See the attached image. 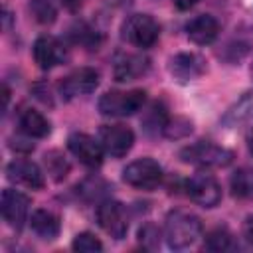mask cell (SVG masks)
I'll list each match as a JSON object with an SVG mask.
<instances>
[{
	"label": "cell",
	"instance_id": "obj_1",
	"mask_svg": "<svg viewBox=\"0 0 253 253\" xmlns=\"http://www.w3.org/2000/svg\"><path fill=\"white\" fill-rule=\"evenodd\" d=\"M204 233L202 219L186 210H172L164 221V239L172 249H186L194 245Z\"/></svg>",
	"mask_w": 253,
	"mask_h": 253
},
{
	"label": "cell",
	"instance_id": "obj_2",
	"mask_svg": "<svg viewBox=\"0 0 253 253\" xmlns=\"http://www.w3.org/2000/svg\"><path fill=\"white\" fill-rule=\"evenodd\" d=\"M180 158L186 164L202 166V168H223L233 160V152L211 142V140H198L180 150Z\"/></svg>",
	"mask_w": 253,
	"mask_h": 253
},
{
	"label": "cell",
	"instance_id": "obj_3",
	"mask_svg": "<svg viewBox=\"0 0 253 253\" xmlns=\"http://www.w3.org/2000/svg\"><path fill=\"white\" fill-rule=\"evenodd\" d=\"M146 103V91L142 89H130V91H107L101 95L97 107L101 115L105 117H130L136 111H140Z\"/></svg>",
	"mask_w": 253,
	"mask_h": 253
},
{
	"label": "cell",
	"instance_id": "obj_4",
	"mask_svg": "<svg viewBox=\"0 0 253 253\" xmlns=\"http://www.w3.org/2000/svg\"><path fill=\"white\" fill-rule=\"evenodd\" d=\"M121 36L134 47L148 49L158 42L160 26L150 14H130L121 28Z\"/></svg>",
	"mask_w": 253,
	"mask_h": 253
},
{
	"label": "cell",
	"instance_id": "obj_5",
	"mask_svg": "<svg viewBox=\"0 0 253 253\" xmlns=\"http://www.w3.org/2000/svg\"><path fill=\"white\" fill-rule=\"evenodd\" d=\"M184 190L186 196L202 208H215L221 202V186L217 178L206 170H200L194 176H190L186 180Z\"/></svg>",
	"mask_w": 253,
	"mask_h": 253
},
{
	"label": "cell",
	"instance_id": "obj_6",
	"mask_svg": "<svg viewBox=\"0 0 253 253\" xmlns=\"http://www.w3.org/2000/svg\"><path fill=\"white\" fill-rule=\"evenodd\" d=\"M123 180L136 190H154L162 182V166L154 158H138L125 166Z\"/></svg>",
	"mask_w": 253,
	"mask_h": 253
},
{
	"label": "cell",
	"instance_id": "obj_7",
	"mask_svg": "<svg viewBox=\"0 0 253 253\" xmlns=\"http://www.w3.org/2000/svg\"><path fill=\"white\" fill-rule=\"evenodd\" d=\"M97 221L103 227V231H107L115 239H123L128 231V217H126L125 206L111 198H105L103 202H99Z\"/></svg>",
	"mask_w": 253,
	"mask_h": 253
},
{
	"label": "cell",
	"instance_id": "obj_8",
	"mask_svg": "<svg viewBox=\"0 0 253 253\" xmlns=\"http://www.w3.org/2000/svg\"><path fill=\"white\" fill-rule=\"evenodd\" d=\"M97 85H99V71L93 67H79L59 81V95L65 101H71L93 93Z\"/></svg>",
	"mask_w": 253,
	"mask_h": 253
},
{
	"label": "cell",
	"instance_id": "obj_9",
	"mask_svg": "<svg viewBox=\"0 0 253 253\" xmlns=\"http://www.w3.org/2000/svg\"><path fill=\"white\" fill-rule=\"evenodd\" d=\"M99 142L113 158H123L134 144V132L125 125H103L99 128Z\"/></svg>",
	"mask_w": 253,
	"mask_h": 253
},
{
	"label": "cell",
	"instance_id": "obj_10",
	"mask_svg": "<svg viewBox=\"0 0 253 253\" xmlns=\"http://www.w3.org/2000/svg\"><path fill=\"white\" fill-rule=\"evenodd\" d=\"M0 210H2V217L4 221L14 227V229H22L24 223L28 221V213H30V198L26 194H22L20 190H12L6 188L2 192L0 198Z\"/></svg>",
	"mask_w": 253,
	"mask_h": 253
},
{
	"label": "cell",
	"instance_id": "obj_11",
	"mask_svg": "<svg viewBox=\"0 0 253 253\" xmlns=\"http://www.w3.org/2000/svg\"><path fill=\"white\" fill-rule=\"evenodd\" d=\"M34 59L42 69H51L67 61V47L53 36H40L32 47Z\"/></svg>",
	"mask_w": 253,
	"mask_h": 253
},
{
	"label": "cell",
	"instance_id": "obj_12",
	"mask_svg": "<svg viewBox=\"0 0 253 253\" xmlns=\"http://www.w3.org/2000/svg\"><path fill=\"white\" fill-rule=\"evenodd\" d=\"M67 146L71 150V154L75 158H79L81 164L89 166V168H97L103 162V146L99 142V138H93L87 132H73L67 138Z\"/></svg>",
	"mask_w": 253,
	"mask_h": 253
},
{
	"label": "cell",
	"instance_id": "obj_13",
	"mask_svg": "<svg viewBox=\"0 0 253 253\" xmlns=\"http://www.w3.org/2000/svg\"><path fill=\"white\" fill-rule=\"evenodd\" d=\"M6 176H8L10 182H14L18 186H24V188H30V190H42L43 184H45L42 168L36 162L28 160V158L12 160L6 166Z\"/></svg>",
	"mask_w": 253,
	"mask_h": 253
},
{
	"label": "cell",
	"instance_id": "obj_14",
	"mask_svg": "<svg viewBox=\"0 0 253 253\" xmlns=\"http://www.w3.org/2000/svg\"><path fill=\"white\" fill-rule=\"evenodd\" d=\"M150 63L148 57H144L142 53H119L113 61V75L117 81L126 83V81H134L138 77H142L148 71Z\"/></svg>",
	"mask_w": 253,
	"mask_h": 253
},
{
	"label": "cell",
	"instance_id": "obj_15",
	"mask_svg": "<svg viewBox=\"0 0 253 253\" xmlns=\"http://www.w3.org/2000/svg\"><path fill=\"white\" fill-rule=\"evenodd\" d=\"M168 67H170V73L174 75V79L186 83V81L198 79L206 71V61L198 53L184 51V53H176L170 59V65Z\"/></svg>",
	"mask_w": 253,
	"mask_h": 253
},
{
	"label": "cell",
	"instance_id": "obj_16",
	"mask_svg": "<svg viewBox=\"0 0 253 253\" xmlns=\"http://www.w3.org/2000/svg\"><path fill=\"white\" fill-rule=\"evenodd\" d=\"M186 34L194 43L208 45L219 36V22L211 14H198L186 24Z\"/></svg>",
	"mask_w": 253,
	"mask_h": 253
},
{
	"label": "cell",
	"instance_id": "obj_17",
	"mask_svg": "<svg viewBox=\"0 0 253 253\" xmlns=\"http://www.w3.org/2000/svg\"><path fill=\"white\" fill-rule=\"evenodd\" d=\"M18 123H20L22 132L30 138H43L51 130L49 121L36 109H24L18 117Z\"/></svg>",
	"mask_w": 253,
	"mask_h": 253
},
{
	"label": "cell",
	"instance_id": "obj_18",
	"mask_svg": "<svg viewBox=\"0 0 253 253\" xmlns=\"http://www.w3.org/2000/svg\"><path fill=\"white\" fill-rule=\"evenodd\" d=\"M32 231L42 239H55L59 235V217L49 210H36L30 215Z\"/></svg>",
	"mask_w": 253,
	"mask_h": 253
},
{
	"label": "cell",
	"instance_id": "obj_19",
	"mask_svg": "<svg viewBox=\"0 0 253 253\" xmlns=\"http://www.w3.org/2000/svg\"><path fill=\"white\" fill-rule=\"evenodd\" d=\"M168 121H170V117H168L166 105L160 103V101H156V103H152V105L148 107V111L142 115V121H140V123H142V128H144L146 134L156 136V134H164Z\"/></svg>",
	"mask_w": 253,
	"mask_h": 253
},
{
	"label": "cell",
	"instance_id": "obj_20",
	"mask_svg": "<svg viewBox=\"0 0 253 253\" xmlns=\"http://www.w3.org/2000/svg\"><path fill=\"white\" fill-rule=\"evenodd\" d=\"M229 188L235 198L253 200V168L249 166L237 168L229 178Z\"/></svg>",
	"mask_w": 253,
	"mask_h": 253
},
{
	"label": "cell",
	"instance_id": "obj_21",
	"mask_svg": "<svg viewBox=\"0 0 253 253\" xmlns=\"http://www.w3.org/2000/svg\"><path fill=\"white\" fill-rule=\"evenodd\" d=\"M204 247H206L208 251L219 253V251H233V249H237V243H235L233 235H231L225 227H215V229H211V231L206 235Z\"/></svg>",
	"mask_w": 253,
	"mask_h": 253
},
{
	"label": "cell",
	"instance_id": "obj_22",
	"mask_svg": "<svg viewBox=\"0 0 253 253\" xmlns=\"http://www.w3.org/2000/svg\"><path fill=\"white\" fill-rule=\"evenodd\" d=\"M77 194H81L89 202H93V200L103 202L107 198V194H109V186L101 178H87L77 186Z\"/></svg>",
	"mask_w": 253,
	"mask_h": 253
},
{
	"label": "cell",
	"instance_id": "obj_23",
	"mask_svg": "<svg viewBox=\"0 0 253 253\" xmlns=\"http://www.w3.org/2000/svg\"><path fill=\"white\" fill-rule=\"evenodd\" d=\"M69 36H71L73 43H81L85 47H97L99 45V32L85 22L75 24V28H71Z\"/></svg>",
	"mask_w": 253,
	"mask_h": 253
},
{
	"label": "cell",
	"instance_id": "obj_24",
	"mask_svg": "<svg viewBox=\"0 0 253 253\" xmlns=\"http://www.w3.org/2000/svg\"><path fill=\"white\" fill-rule=\"evenodd\" d=\"M43 162H45V168H47V174H51L53 180H61L67 176L69 172V162L65 160V156L57 150H51L43 156Z\"/></svg>",
	"mask_w": 253,
	"mask_h": 253
},
{
	"label": "cell",
	"instance_id": "obj_25",
	"mask_svg": "<svg viewBox=\"0 0 253 253\" xmlns=\"http://www.w3.org/2000/svg\"><path fill=\"white\" fill-rule=\"evenodd\" d=\"M30 12L40 24H51L57 16L53 0H30Z\"/></svg>",
	"mask_w": 253,
	"mask_h": 253
},
{
	"label": "cell",
	"instance_id": "obj_26",
	"mask_svg": "<svg viewBox=\"0 0 253 253\" xmlns=\"http://www.w3.org/2000/svg\"><path fill=\"white\" fill-rule=\"evenodd\" d=\"M73 251H79V253H97V251H103V243L89 231H83V233H77L73 243H71Z\"/></svg>",
	"mask_w": 253,
	"mask_h": 253
},
{
	"label": "cell",
	"instance_id": "obj_27",
	"mask_svg": "<svg viewBox=\"0 0 253 253\" xmlns=\"http://www.w3.org/2000/svg\"><path fill=\"white\" fill-rule=\"evenodd\" d=\"M160 237H164V233L150 221H146L140 229H138V241L142 243V247L146 249H156L160 245Z\"/></svg>",
	"mask_w": 253,
	"mask_h": 253
},
{
	"label": "cell",
	"instance_id": "obj_28",
	"mask_svg": "<svg viewBox=\"0 0 253 253\" xmlns=\"http://www.w3.org/2000/svg\"><path fill=\"white\" fill-rule=\"evenodd\" d=\"M243 239H245V243L249 245V247H253V213H249L247 217H245V221H243Z\"/></svg>",
	"mask_w": 253,
	"mask_h": 253
},
{
	"label": "cell",
	"instance_id": "obj_29",
	"mask_svg": "<svg viewBox=\"0 0 253 253\" xmlns=\"http://www.w3.org/2000/svg\"><path fill=\"white\" fill-rule=\"evenodd\" d=\"M174 2V6L178 8V10H190L192 6H196L200 0H172Z\"/></svg>",
	"mask_w": 253,
	"mask_h": 253
},
{
	"label": "cell",
	"instance_id": "obj_30",
	"mask_svg": "<svg viewBox=\"0 0 253 253\" xmlns=\"http://www.w3.org/2000/svg\"><path fill=\"white\" fill-rule=\"evenodd\" d=\"M81 2H83V0H63V4H65L69 10H75L77 6H81Z\"/></svg>",
	"mask_w": 253,
	"mask_h": 253
},
{
	"label": "cell",
	"instance_id": "obj_31",
	"mask_svg": "<svg viewBox=\"0 0 253 253\" xmlns=\"http://www.w3.org/2000/svg\"><path fill=\"white\" fill-rule=\"evenodd\" d=\"M249 150H251V154H253V138H251V142H249Z\"/></svg>",
	"mask_w": 253,
	"mask_h": 253
},
{
	"label": "cell",
	"instance_id": "obj_32",
	"mask_svg": "<svg viewBox=\"0 0 253 253\" xmlns=\"http://www.w3.org/2000/svg\"><path fill=\"white\" fill-rule=\"evenodd\" d=\"M251 75H253V63H251Z\"/></svg>",
	"mask_w": 253,
	"mask_h": 253
}]
</instances>
